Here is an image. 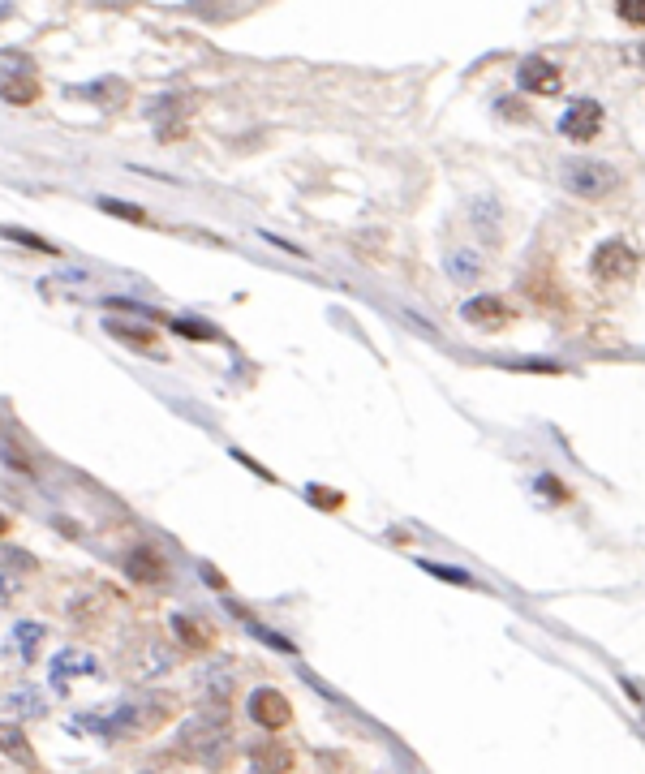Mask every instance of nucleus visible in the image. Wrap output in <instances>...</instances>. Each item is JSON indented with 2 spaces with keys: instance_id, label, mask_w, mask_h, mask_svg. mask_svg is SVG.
I'll return each mask as SVG.
<instances>
[{
  "instance_id": "obj_1",
  "label": "nucleus",
  "mask_w": 645,
  "mask_h": 774,
  "mask_svg": "<svg viewBox=\"0 0 645 774\" xmlns=\"http://www.w3.org/2000/svg\"><path fill=\"white\" fill-rule=\"evenodd\" d=\"M564 185L581 198H602L620 185V172L611 164H598V160H572V164H564Z\"/></svg>"
},
{
  "instance_id": "obj_2",
  "label": "nucleus",
  "mask_w": 645,
  "mask_h": 774,
  "mask_svg": "<svg viewBox=\"0 0 645 774\" xmlns=\"http://www.w3.org/2000/svg\"><path fill=\"white\" fill-rule=\"evenodd\" d=\"M250 719L258 727H267V731H284V727L293 723V706H289V697H284L280 688H254Z\"/></svg>"
},
{
  "instance_id": "obj_3",
  "label": "nucleus",
  "mask_w": 645,
  "mask_h": 774,
  "mask_svg": "<svg viewBox=\"0 0 645 774\" xmlns=\"http://www.w3.org/2000/svg\"><path fill=\"white\" fill-rule=\"evenodd\" d=\"M602 121H607L602 104H594V99H577V104L559 117V134L572 138V142H590V138H598Z\"/></svg>"
},
{
  "instance_id": "obj_4",
  "label": "nucleus",
  "mask_w": 645,
  "mask_h": 774,
  "mask_svg": "<svg viewBox=\"0 0 645 774\" xmlns=\"http://www.w3.org/2000/svg\"><path fill=\"white\" fill-rule=\"evenodd\" d=\"M590 267L598 280H628V276H637V254L624 241H602Z\"/></svg>"
},
{
  "instance_id": "obj_5",
  "label": "nucleus",
  "mask_w": 645,
  "mask_h": 774,
  "mask_svg": "<svg viewBox=\"0 0 645 774\" xmlns=\"http://www.w3.org/2000/svg\"><path fill=\"white\" fill-rule=\"evenodd\" d=\"M516 82H521V91H529V95H555L559 86H564V74H559L547 56H529V61H521V69H516Z\"/></svg>"
},
{
  "instance_id": "obj_6",
  "label": "nucleus",
  "mask_w": 645,
  "mask_h": 774,
  "mask_svg": "<svg viewBox=\"0 0 645 774\" xmlns=\"http://www.w3.org/2000/svg\"><path fill=\"white\" fill-rule=\"evenodd\" d=\"M164 572H168V564H164V555L155 551V547H134V551L125 555V577L138 581V585L164 581Z\"/></svg>"
},
{
  "instance_id": "obj_7",
  "label": "nucleus",
  "mask_w": 645,
  "mask_h": 774,
  "mask_svg": "<svg viewBox=\"0 0 645 774\" xmlns=\"http://www.w3.org/2000/svg\"><path fill=\"white\" fill-rule=\"evenodd\" d=\"M461 314L473 323V327H482V332H495V327H508V306L499 297H473V301H465L461 306Z\"/></svg>"
},
{
  "instance_id": "obj_8",
  "label": "nucleus",
  "mask_w": 645,
  "mask_h": 774,
  "mask_svg": "<svg viewBox=\"0 0 645 774\" xmlns=\"http://www.w3.org/2000/svg\"><path fill=\"white\" fill-rule=\"evenodd\" d=\"M99 663L91 654H82V650H65V654H56L52 658V688L56 693H65V684L69 676H95Z\"/></svg>"
},
{
  "instance_id": "obj_9",
  "label": "nucleus",
  "mask_w": 645,
  "mask_h": 774,
  "mask_svg": "<svg viewBox=\"0 0 645 774\" xmlns=\"http://www.w3.org/2000/svg\"><path fill=\"white\" fill-rule=\"evenodd\" d=\"M228 740V727H224V719L220 723H211V719H203V723H190L185 727V749H194V753H203V757H211L220 744Z\"/></svg>"
},
{
  "instance_id": "obj_10",
  "label": "nucleus",
  "mask_w": 645,
  "mask_h": 774,
  "mask_svg": "<svg viewBox=\"0 0 645 774\" xmlns=\"http://www.w3.org/2000/svg\"><path fill=\"white\" fill-rule=\"evenodd\" d=\"M39 91H43V86H39L35 74H9L5 82H0V99H5V104H13V108L35 104Z\"/></svg>"
},
{
  "instance_id": "obj_11",
  "label": "nucleus",
  "mask_w": 645,
  "mask_h": 774,
  "mask_svg": "<svg viewBox=\"0 0 645 774\" xmlns=\"http://www.w3.org/2000/svg\"><path fill=\"white\" fill-rule=\"evenodd\" d=\"M104 332H108V336H117L121 344H129V349H138V353H151L155 344H160V336H155L151 327H138V323H121V319H108V323H104Z\"/></svg>"
},
{
  "instance_id": "obj_12",
  "label": "nucleus",
  "mask_w": 645,
  "mask_h": 774,
  "mask_svg": "<svg viewBox=\"0 0 645 774\" xmlns=\"http://www.w3.org/2000/svg\"><path fill=\"white\" fill-rule=\"evenodd\" d=\"M172 628H177V637L190 645V650H211V645H215L211 628L203 620H194V615H177V620H172Z\"/></svg>"
},
{
  "instance_id": "obj_13",
  "label": "nucleus",
  "mask_w": 645,
  "mask_h": 774,
  "mask_svg": "<svg viewBox=\"0 0 645 774\" xmlns=\"http://www.w3.org/2000/svg\"><path fill=\"white\" fill-rule=\"evenodd\" d=\"M0 749L9 757H18L22 766H35V753H31V744H26L22 723H0Z\"/></svg>"
},
{
  "instance_id": "obj_14",
  "label": "nucleus",
  "mask_w": 645,
  "mask_h": 774,
  "mask_svg": "<svg viewBox=\"0 0 645 774\" xmlns=\"http://www.w3.org/2000/svg\"><path fill=\"white\" fill-rule=\"evenodd\" d=\"M43 633H48V628H43V624H35V620H22V624H13V650H18V658H26V663H31V658L39 654V641H43Z\"/></svg>"
},
{
  "instance_id": "obj_15",
  "label": "nucleus",
  "mask_w": 645,
  "mask_h": 774,
  "mask_svg": "<svg viewBox=\"0 0 645 774\" xmlns=\"http://www.w3.org/2000/svg\"><path fill=\"white\" fill-rule=\"evenodd\" d=\"M250 766L254 770H293V753L280 749V744H258L250 753Z\"/></svg>"
},
{
  "instance_id": "obj_16",
  "label": "nucleus",
  "mask_w": 645,
  "mask_h": 774,
  "mask_svg": "<svg viewBox=\"0 0 645 774\" xmlns=\"http://www.w3.org/2000/svg\"><path fill=\"white\" fill-rule=\"evenodd\" d=\"M9 706L22 714V719H35V714L48 710V701L39 697V688H13V697H9Z\"/></svg>"
},
{
  "instance_id": "obj_17",
  "label": "nucleus",
  "mask_w": 645,
  "mask_h": 774,
  "mask_svg": "<svg viewBox=\"0 0 645 774\" xmlns=\"http://www.w3.org/2000/svg\"><path fill=\"white\" fill-rule=\"evenodd\" d=\"M448 271H452V280H478L482 263L469 250H461V254H448Z\"/></svg>"
},
{
  "instance_id": "obj_18",
  "label": "nucleus",
  "mask_w": 645,
  "mask_h": 774,
  "mask_svg": "<svg viewBox=\"0 0 645 774\" xmlns=\"http://www.w3.org/2000/svg\"><path fill=\"white\" fill-rule=\"evenodd\" d=\"M99 211L121 215V220H129V224H147V211L134 207V203H121V198H99Z\"/></svg>"
},
{
  "instance_id": "obj_19",
  "label": "nucleus",
  "mask_w": 645,
  "mask_h": 774,
  "mask_svg": "<svg viewBox=\"0 0 645 774\" xmlns=\"http://www.w3.org/2000/svg\"><path fill=\"white\" fill-rule=\"evenodd\" d=\"M0 233H5L9 241H18V246H31V250H39V254H61V250H56L48 237H39V233H26V228H0Z\"/></svg>"
},
{
  "instance_id": "obj_20",
  "label": "nucleus",
  "mask_w": 645,
  "mask_h": 774,
  "mask_svg": "<svg viewBox=\"0 0 645 774\" xmlns=\"http://www.w3.org/2000/svg\"><path fill=\"white\" fill-rule=\"evenodd\" d=\"M0 69H5V74H31V56L26 52H13V48H0Z\"/></svg>"
},
{
  "instance_id": "obj_21",
  "label": "nucleus",
  "mask_w": 645,
  "mask_h": 774,
  "mask_svg": "<svg viewBox=\"0 0 645 774\" xmlns=\"http://www.w3.org/2000/svg\"><path fill=\"white\" fill-rule=\"evenodd\" d=\"M172 332L177 336H190V340H215V332L207 323H198V319H172Z\"/></svg>"
},
{
  "instance_id": "obj_22",
  "label": "nucleus",
  "mask_w": 645,
  "mask_h": 774,
  "mask_svg": "<svg viewBox=\"0 0 645 774\" xmlns=\"http://www.w3.org/2000/svg\"><path fill=\"white\" fill-rule=\"evenodd\" d=\"M615 13L628 26H645V0H615Z\"/></svg>"
},
{
  "instance_id": "obj_23",
  "label": "nucleus",
  "mask_w": 645,
  "mask_h": 774,
  "mask_svg": "<svg viewBox=\"0 0 645 774\" xmlns=\"http://www.w3.org/2000/svg\"><path fill=\"white\" fill-rule=\"evenodd\" d=\"M422 568L430 572V577H443V581H452V585H473V577H469V572H461V568H443V564H426V559H422Z\"/></svg>"
},
{
  "instance_id": "obj_24",
  "label": "nucleus",
  "mask_w": 645,
  "mask_h": 774,
  "mask_svg": "<svg viewBox=\"0 0 645 774\" xmlns=\"http://www.w3.org/2000/svg\"><path fill=\"white\" fill-rule=\"evenodd\" d=\"M0 456H5L9 465H18L22 473H31V461H26V456H22V448H18V443H0Z\"/></svg>"
},
{
  "instance_id": "obj_25",
  "label": "nucleus",
  "mask_w": 645,
  "mask_h": 774,
  "mask_svg": "<svg viewBox=\"0 0 645 774\" xmlns=\"http://www.w3.org/2000/svg\"><path fill=\"white\" fill-rule=\"evenodd\" d=\"M538 486H542L547 495H555V499H568V491L559 486V478H551V473H547V478H538Z\"/></svg>"
},
{
  "instance_id": "obj_26",
  "label": "nucleus",
  "mask_w": 645,
  "mask_h": 774,
  "mask_svg": "<svg viewBox=\"0 0 645 774\" xmlns=\"http://www.w3.org/2000/svg\"><path fill=\"white\" fill-rule=\"evenodd\" d=\"M310 499L314 504H327V508H340V495H327V491H319V486H310Z\"/></svg>"
},
{
  "instance_id": "obj_27",
  "label": "nucleus",
  "mask_w": 645,
  "mask_h": 774,
  "mask_svg": "<svg viewBox=\"0 0 645 774\" xmlns=\"http://www.w3.org/2000/svg\"><path fill=\"white\" fill-rule=\"evenodd\" d=\"M203 577L211 581V590H224V585H228V581H224V577H220V572H215V568H203Z\"/></svg>"
},
{
  "instance_id": "obj_28",
  "label": "nucleus",
  "mask_w": 645,
  "mask_h": 774,
  "mask_svg": "<svg viewBox=\"0 0 645 774\" xmlns=\"http://www.w3.org/2000/svg\"><path fill=\"white\" fill-rule=\"evenodd\" d=\"M9 534V516H0V538H5Z\"/></svg>"
}]
</instances>
